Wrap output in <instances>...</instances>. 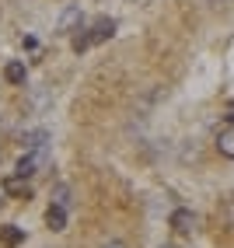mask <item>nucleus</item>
Wrapping results in <instances>:
<instances>
[{
    "mask_svg": "<svg viewBox=\"0 0 234 248\" xmlns=\"http://www.w3.org/2000/svg\"><path fill=\"white\" fill-rule=\"evenodd\" d=\"M217 151L224 157H234V123L227 129H220V137H217Z\"/></svg>",
    "mask_w": 234,
    "mask_h": 248,
    "instance_id": "7",
    "label": "nucleus"
},
{
    "mask_svg": "<svg viewBox=\"0 0 234 248\" xmlns=\"http://www.w3.org/2000/svg\"><path fill=\"white\" fill-rule=\"evenodd\" d=\"M4 192H11V196H21V200H28V196H31L21 175H14V178H7V182H4Z\"/></svg>",
    "mask_w": 234,
    "mask_h": 248,
    "instance_id": "10",
    "label": "nucleus"
},
{
    "mask_svg": "<svg viewBox=\"0 0 234 248\" xmlns=\"http://www.w3.org/2000/svg\"><path fill=\"white\" fill-rule=\"evenodd\" d=\"M168 224L178 231V234H189V231H196V213L192 210H186V206H178V210H172V217H168Z\"/></svg>",
    "mask_w": 234,
    "mask_h": 248,
    "instance_id": "2",
    "label": "nucleus"
},
{
    "mask_svg": "<svg viewBox=\"0 0 234 248\" xmlns=\"http://www.w3.org/2000/svg\"><path fill=\"white\" fill-rule=\"evenodd\" d=\"M0 203H4V200H0Z\"/></svg>",
    "mask_w": 234,
    "mask_h": 248,
    "instance_id": "16",
    "label": "nucleus"
},
{
    "mask_svg": "<svg viewBox=\"0 0 234 248\" xmlns=\"http://www.w3.org/2000/svg\"><path fill=\"white\" fill-rule=\"evenodd\" d=\"M49 164V147H35V151H25L21 161H18V171L21 178H31V175H39V168H46Z\"/></svg>",
    "mask_w": 234,
    "mask_h": 248,
    "instance_id": "1",
    "label": "nucleus"
},
{
    "mask_svg": "<svg viewBox=\"0 0 234 248\" xmlns=\"http://www.w3.org/2000/svg\"><path fill=\"white\" fill-rule=\"evenodd\" d=\"M4 80H7V84H25V63H18V60L7 63V67H4Z\"/></svg>",
    "mask_w": 234,
    "mask_h": 248,
    "instance_id": "9",
    "label": "nucleus"
},
{
    "mask_svg": "<svg viewBox=\"0 0 234 248\" xmlns=\"http://www.w3.org/2000/svg\"><path fill=\"white\" fill-rule=\"evenodd\" d=\"M102 248H129V245H126V241H105Z\"/></svg>",
    "mask_w": 234,
    "mask_h": 248,
    "instance_id": "13",
    "label": "nucleus"
},
{
    "mask_svg": "<svg viewBox=\"0 0 234 248\" xmlns=\"http://www.w3.org/2000/svg\"><path fill=\"white\" fill-rule=\"evenodd\" d=\"M161 248H175V245H161Z\"/></svg>",
    "mask_w": 234,
    "mask_h": 248,
    "instance_id": "15",
    "label": "nucleus"
},
{
    "mask_svg": "<svg viewBox=\"0 0 234 248\" xmlns=\"http://www.w3.org/2000/svg\"><path fill=\"white\" fill-rule=\"evenodd\" d=\"M115 35V21L112 18H98L91 28H88V42L94 46V42H105V39H112Z\"/></svg>",
    "mask_w": 234,
    "mask_h": 248,
    "instance_id": "4",
    "label": "nucleus"
},
{
    "mask_svg": "<svg viewBox=\"0 0 234 248\" xmlns=\"http://www.w3.org/2000/svg\"><path fill=\"white\" fill-rule=\"evenodd\" d=\"M21 143H25V151H35V147H49V133H46V129H28V133L21 137Z\"/></svg>",
    "mask_w": 234,
    "mask_h": 248,
    "instance_id": "6",
    "label": "nucleus"
},
{
    "mask_svg": "<svg viewBox=\"0 0 234 248\" xmlns=\"http://www.w3.org/2000/svg\"><path fill=\"white\" fill-rule=\"evenodd\" d=\"M46 224L53 227V231H63V227H66V206L53 203V206L46 210Z\"/></svg>",
    "mask_w": 234,
    "mask_h": 248,
    "instance_id": "5",
    "label": "nucleus"
},
{
    "mask_svg": "<svg viewBox=\"0 0 234 248\" xmlns=\"http://www.w3.org/2000/svg\"><path fill=\"white\" fill-rule=\"evenodd\" d=\"M224 213H227V227H231V231H234V200H231V203H227V210H224Z\"/></svg>",
    "mask_w": 234,
    "mask_h": 248,
    "instance_id": "12",
    "label": "nucleus"
},
{
    "mask_svg": "<svg viewBox=\"0 0 234 248\" xmlns=\"http://www.w3.org/2000/svg\"><path fill=\"white\" fill-rule=\"evenodd\" d=\"M77 25H80V4H70L60 14V21H56V35H70Z\"/></svg>",
    "mask_w": 234,
    "mask_h": 248,
    "instance_id": "3",
    "label": "nucleus"
},
{
    "mask_svg": "<svg viewBox=\"0 0 234 248\" xmlns=\"http://www.w3.org/2000/svg\"><path fill=\"white\" fill-rule=\"evenodd\" d=\"M0 241H4V248H14V245L25 241V231L14 227V224H7V227H0Z\"/></svg>",
    "mask_w": 234,
    "mask_h": 248,
    "instance_id": "8",
    "label": "nucleus"
},
{
    "mask_svg": "<svg viewBox=\"0 0 234 248\" xmlns=\"http://www.w3.org/2000/svg\"><path fill=\"white\" fill-rule=\"evenodd\" d=\"M53 203H60V206H70V186H63V182H60V186L53 189Z\"/></svg>",
    "mask_w": 234,
    "mask_h": 248,
    "instance_id": "11",
    "label": "nucleus"
},
{
    "mask_svg": "<svg viewBox=\"0 0 234 248\" xmlns=\"http://www.w3.org/2000/svg\"><path fill=\"white\" fill-rule=\"evenodd\" d=\"M210 4H234V0H210Z\"/></svg>",
    "mask_w": 234,
    "mask_h": 248,
    "instance_id": "14",
    "label": "nucleus"
}]
</instances>
